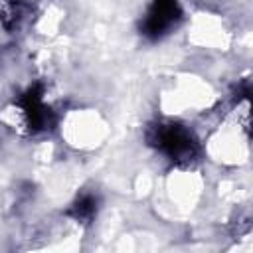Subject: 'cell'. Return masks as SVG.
<instances>
[{"instance_id": "4", "label": "cell", "mask_w": 253, "mask_h": 253, "mask_svg": "<svg viewBox=\"0 0 253 253\" xmlns=\"http://www.w3.org/2000/svg\"><path fill=\"white\" fill-rule=\"evenodd\" d=\"M97 213V198L91 194L81 196L79 200L73 202V206L67 210V215H71L77 221H89Z\"/></svg>"}, {"instance_id": "3", "label": "cell", "mask_w": 253, "mask_h": 253, "mask_svg": "<svg viewBox=\"0 0 253 253\" xmlns=\"http://www.w3.org/2000/svg\"><path fill=\"white\" fill-rule=\"evenodd\" d=\"M20 107L24 109L28 117V125L32 130H42L47 128L49 125V113L42 103V85L30 87L22 97H20Z\"/></svg>"}, {"instance_id": "2", "label": "cell", "mask_w": 253, "mask_h": 253, "mask_svg": "<svg viewBox=\"0 0 253 253\" xmlns=\"http://www.w3.org/2000/svg\"><path fill=\"white\" fill-rule=\"evenodd\" d=\"M182 16L178 0H152L144 22L140 24V30L146 38L156 40L164 36Z\"/></svg>"}, {"instance_id": "1", "label": "cell", "mask_w": 253, "mask_h": 253, "mask_svg": "<svg viewBox=\"0 0 253 253\" xmlns=\"http://www.w3.org/2000/svg\"><path fill=\"white\" fill-rule=\"evenodd\" d=\"M146 138L152 146L160 148L168 158L176 162H190L198 152V144L192 132L176 123L150 126Z\"/></svg>"}]
</instances>
